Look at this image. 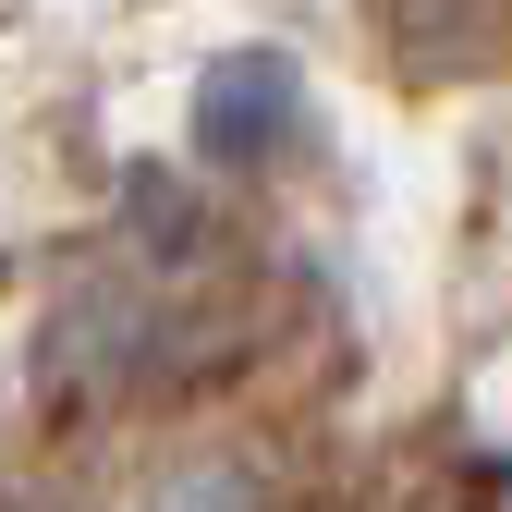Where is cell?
Returning <instances> with one entry per match:
<instances>
[{"instance_id": "cell-1", "label": "cell", "mask_w": 512, "mask_h": 512, "mask_svg": "<svg viewBox=\"0 0 512 512\" xmlns=\"http://www.w3.org/2000/svg\"><path fill=\"white\" fill-rule=\"evenodd\" d=\"M183 135H196L220 171H269V159H293V147H305V61L269 49V37L208 49L196 98H183Z\"/></svg>"}, {"instance_id": "cell-2", "label": "cell", "mask_w": 512, "mask_h": 512, "mask_svg": "<svg viewBox=\"0 0 512 512\" xmlns=\"http://www.w3.org/2000/svg\"><path fill=\"white\" fill-rule=\"evenodd\" d=\"M378 49H391V74L415 86H464L512 49V0H366Z\"/></svg>"}, {"instance_id": "cell-3", "label": "cell", "mask_w": 512, "mask_h": 512, "mask_svg": "<svg viewBox=\"0 0 512 512\" xmlns=\"http://www.w3.org/2000/svg\"><path fill=\"white\" fill-rule=\"evenodd\" d=\"M135 512H256V488H244L232 464H183V476H159Z\"/></svg>"}, {"instance_id": "cell-4", "label": "cell", "mask_w": 512, "mask_h": 512, "mask_svg": "<svg viewBox=\"0 0 512 512\" xmlns=\"http://www.w3.org/2000/svg\"><path fill=\"white\" fill-rule=\"evenodd\" d=\"M0 512H37V500H0Z\"/></svg>"}]
</instances>
